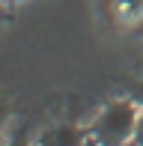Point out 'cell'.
Listing matches in <instances>:
<instances>
[{
  "instance_id": "cell-1",
  "label": "cell",
  "mask_w": 143,
  "mask_h": 146,
  "mask_svg": "<svg viewBox=\"0 0 143 146\" xmlns=\"http://www.w3.org/2000/svg\"><path fill=\"white\" fill-rule=\"evenodd\" d=\"M137 113L131 102H113L101 110V116L93 125V137L99 146H125V140L134 134Z\"/></svg>"
},
{
  "instance_id": "cell-2",
  "label": "cell",
  "mask_w": 143,
  "mask_h": 146,
  "mask_svg": "<svg viewBox=\"0 0 143 146\" xmlns=\"http://www.w3.org/2000/svg\"><path fill=\"white\" fill-rule=\"evenodd\" d=\"M39 146H83V137L75 125H57L39 137Z\"/></svg>"
},
{
  "instance_id": "cell-3",
  "label": "cell",
  "mask_w": 143,
  "mask_h": 146,
  "mask_svg": "<svg viewBox=\"0 0 143 146\" xmlns=\"http://www.w3.org/2000/svg\"><path fill=\"white\" fill-rule=\"evenodd\" d=\"M134 146H143V116H137V125H134Z\"/></svg>"
},
{
  "instance_id": "cell-4",
  "label": "cell",
  "mask_w": 143,
  "mask_h": 146,
  "mask_svg": "<svg viewBox=\"0 0 143 146\" xmlns=\"http://www.w3.org/2000/svg\"><path fill=\"white\" fill-rule=\"evenodd\" d=\"M131 98H134V104H143V81H137V84H134Z\"/></svg>"
},
{
  "instance_id": "cell-5",
  "label": "cell",
  "mask_w": 143,
  "mask_h": 146,
  "mask_svg": "<svg viewBox=\"0 0 143 146\" xmlns=\"http://www.w3.org/2000/svg\"><path fill=\"white\" fill-rule=\"evenodd\" d=\"M6 119H9V113H6V108L0 104V131H3V125H6Z\"/></svg>"
},
{
  "instance_id": "cell-6",
  "label": "cell",
  "mask_w": 143,
  "mask_h": 146,
  "mask_svg": "<svg viewBox=\"0 0 143 146\" xmlns=\"http://www.w3.org/2000/svg\"><path fill=\"white\" fill-rule=\"evenodd\" d=\"M9 146H30V143H27V140H24V137H18V140H12Z\"/></svg>"
},
{
  "instance_id": "cell-7",
  "label": "cell",
  "mask_w": 143,
  "mask_h": 146,
  "mask_svg": "<svg viewBox=\"0 0 143 146\" xmlns=\"http://www.w3.org/2000/svg\"><path fill=\"white\" fill-rule=\"evenodd\" d=\"M87 146H99V143H87Z\"/></svg>"
}]
</instances>
